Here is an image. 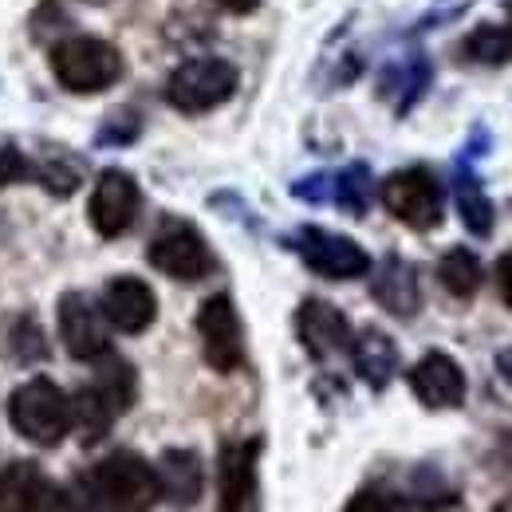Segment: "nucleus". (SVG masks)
Instances as JSON below:
<instances>
[{
    "instance_id": "obj_1",
    "label": "nucleus",
    "mask_w": 512,
    "mask_h": 512,
    "mask_svg": "<svg viewBox=\"0 0 512 512\" xmlns=\"http://www.w3.org/2000/svg\"><path fill=\"white\" fill-rule=\"evenodd\" d=\"M91 485L99 489L107 512H150L162 501V481H158V469L130 453L119 449L111 457H103L91 473Z\"/></svg>"
},
{
    "instance_id": "obj_2",
    "label": "nucleus",
    "mask_w": 512,
    "mask_h": 512,
    "mask_svg": "<svg viewBox=\"0 0 512 512\" xmlns=\"http://www.w3.org/2000/svg\"><path fill=\"white\" fill-rule=\"evenodd\" d=\"M8 418L20 438L36 446H60L71 434V398L48 379L16 386L8 398Z\"/></svg>"
},
{
    "instance_id": "obj_3",
    "label": "nucleus",
    "mask_w": 512,
    "mask_h": 512,
    "mask_svg": "<svg viewBox=\"0 0 512 512\" xmlns=\"http://www.w3.org/2000/svg\"><path fill=\"white\" fill-rule=\"evenodd\" d=\"M103 371L95 375V383L83 386L79 398H71V426H79L87 434V442H99L111 422L134 402V371L123 359L103 355L99 359Z\"/></svg>"
},
{
    "instance_id": "obj_4",
    "label": "nucleus",
    "mask_w": 512,
    "mask_h": 512,
    "mask_svg": "<svg viewBox=\"0 0 512 512\" xmlns=\"http://www.w3.org/2000/svg\"><path fill=\"white\" fill-rule=\"evenodd\" d=\"M52 71L67 91L79 95H95L107 91L111 83H119L123 75V56L115 44L95 40V36H71L64 44L52 48Z\"/></svg>"
},
{
    "instance_id": "obj_5",
    "label": "nucleus",
    "mask_w": 512,
    "mask_h": 512,
    "mask_svg": "<svg viewBox=\"0 0 512 512\" xmlns=\"http://www.w3.org/2000/svg\"><path fill=\"white\" fill-rule=\"evenodd\" d=\"M233 91H237V67L229 60H213V56L186 60L166 83V99L182 115H205V111L229 103Z\"/></svg>"
},
{
    "instance_id": "obj_6",
    "label": "nucleus",
    "mask_w": 512,
    "mask_h": 512,
    "mask_svg": "<svg viewBox=\"0 0 512 512\" xmlns=\"http://www.w3.org/2000/svg\"><path fill=\"white\" fill-rule=\"evenodd\" d=\"M197 339H201V355L213 371H221V375L241 371V363H245V327H241V316H237V308L225 292L209 296L197 308Z\"/></svg>"
},
{
    "instance_id": "obj_7",
    "label": "nucleus",
    "mask_w": 512,
    "mask_h": 512,
    "mask_svg": "<svg viewBox=\"0 0 512 512\" xmlns=\"http://www.w3.org/2000/svg\"><path fill=\"white\" fill-rule=\"evenodd\" d=\"M383 205L390 209V217H398L418 233L442 225V186L426 166L390 174L383 182Z\"/></svg>"
},
{
    "instance_id": "obj_8",
    "label": "nucleus",
    "mask_w": 512,
    "mask_h": 512,
    "mask_svg": "<svg viewBox=\"0 0 512 512\" xmlns=\"http://www.w3.org/2000/svg\"><path fill=\"white\" fill-rule=\"evenodd\" d=\"M150 264L182 284H193L213 272V253L190 221L170 217V221H162V229L150 241Z\"/></svg>"
},
{
    "instance_id": "obj_9",
    "label": "nucleus",
    "mask_w": 512,
    "mask_h": 512,
    "mask_svg": "<svg viewBox=\"0 0 512 512\" xmlns=\"http://www.w3.org/2000/svg\"><path fill=\"white\" fill-rule=\"evenodd\" d=\"M260 438L229 442L217 457V512L260 509Z\"/></svg>"
},
{
    "instance_id": "obj_10",
    "label": "nucleus",
    "mask_w": 512,
    "mask_h": 512,
    "mask_svg": "<svg viewBox=\"0 0 512 512\" xmlns=\"http://www.w3.org/2000/svg\"><path fill=\"white\" fill-rule=\"evenodd\" d=\"M296 249L304 256V264L327 280H359L371 272L367 249L343 233H331V229H300Z\"/></svg>"
},
{
    "instance_id": "obj_11",
    "label": "nucleus",
    "mask_w": 512,
    "mask_h": 512,
    "mask_svg": "<svg viewBox=\"0 0 512 512\" xmlns=\"http://www.w3.org/2000/svg\"><path fill=\"white\" fill-rule=\"evenodd\" d=\"M60 335L67 351L83 363H99L103 355H111V323L83 292H67L60 300Z\"/></svg>"
},
{
    "instance_id": "obj_12",
    "label": "nucleus",
    "mask_w": 512,
    "mask_h": 512,
    "mask_svg": "<svg viewBox=\"0 0 512 512\" xmlns=\"http://www.w3.org/2000/svg\"><path fill=\"white\" fill-rule=\"evenodd\" d=\"M138 205H142V193H138V182L130 178L127 170H107L99 178V186L91 193V225L103 233V237H123L134 217H138Z\"/></svg>"
},
{
    "instance_id": "obj_13",
    "label": "nucleus",
    "mask_w": 512,
    "mask_h": 512,
    "mask_svg": "<svg viewBox=\"0 0 512 512\" xmlns=\"http://www.w3.org/2000/svg\"><path fill=\"white\" fill-rule=\"evenodd\" d=\"M103 316L115 331L123 335H142L150 323L158 320V300H154V288L138 276H115L107 288H103Z\"/></svg>"
},
{
    "instance_id": "obj_14",
    "label": "nucleus",
    "mask_w": 512,
    "mask_h": 512,
    "mask_svg": "<svg viewBox=\"0 0 512 512\" xmlns=\"http://www.w3.org/2000/svg\"><path fill=\"white\" fill-rule=\"evenodd\" d=\"M410 390L430 410H453V406L465 402V371L446 351H426L410 367Z\"/></svg>"
},
{
    "instance_id": "obj_15",
    "label": "nucleus",
    "mask_w": 512,
    "mask_h": 512,
    "mask_svg": "<svg viewBox=\"0 0 512 512\" xmlns=\"http://www.w3.org/2000/svg\"><path fill=\"white\" fill-rule=\"evenodd\" d=\"M296 335L308 347V355H316V359H331V355H339V351L351 347V323H347V316L335 304H327V300H304L300 304V312H296Z\"/></svg>"
},
{
    "instance_id": "obj_16",
    "label": "nucleus",
    "mask_w": 512,
    "mask_h": 512,
    "mask_svg": "<svg viewBox=\"0 0 512 512\" xmlns=\"http://www.w3.org/2000/svg\"><path fill=\"white\" fill-rule=\"evenodd\" d=\"M371 292H375V300L383 304L386 312L398 316V320H410V316H418V308H422L418 272H414V264H406L402 256H386L383 264L375 268Z\"/></svg>"
},
{
    "instance_id": "obj_17",
    "label": "nucleus",
    "mask_w": 512,
    "mask_h": 512,
    "mask_svg": "<svg viewBox=\"0 0 512 512\" xmlns=\"http://www.w3.org/2000/svg\"><path fill=\"white\" fill-rule=\"evenodd\" d=\"M52 485L32 461H12L0 469V512H48Z\"/></svg>"
},
{
    "instance_id": "obj_18",
    "label": "nucleus",
    "mask_w": 512,
    "mask_h": 512,
    "mask_svg": "<svg viewBox=\"0 0 512 512\" xmlns=\"http://www.w3.org/2000/svg\"><path fill=\"white\" fill-rule=\"evenodd\" d=\"M347 351H351V363H355L359 379L367 386H375V390H383L394 379V371H398V347L379 327H363L359 335H351Z\"/></svg>"
},
{
    "instance_id": "obj_19",
    "label": "nucleus",
    "mask_w": 512,
    "mask_h": 512,
    "mask_svg": "<svg viewBox=\"0 0 512 512\" xmlns=\"http://www.w3.org/2000/svg\"><path fill=\"white\" fill-rule=\"evenodd\" d=\"M154 469H158V481H162V497H170L182 509L201 501L205 469H201V457L193 449H166Z\"/></svg>"
},
{
    "instance_id": "obj_20",
    "label": "nucleus",
    "mask_w": 512,
    "mask_h": 512,
    "mask_svg": "<svg viewBox=\"0 0 512 512\" xmlns=\"http://www.w3.org/2000/svg\"><path fill=\"white\" fill-rule=\"evenodd\" d=\"M438 280H442V288H446L449 296L469 300V296H477V288H481V280H485V268H481L477 253H469V249H449V253L438 260Z\"/></svg>"
},
{
    "instance_id": "obj_21",
    "label": "nucleus",
    "mask_w": 512,
    "mask_h": 512,
    "mask_svg": "<svg viewBox=\"0 0 512 512\" xmlns=\"http://www.w3.org/2000/svg\"><path fill=\"white\" fill-rule=\"evenodd\" d=\"M453 193H457V213H461L465 229H469L473 237H489V233H493V221H497V209H493V201L485 197L481 182H477L473 174H461Z\"/></svg>"
},
{
    "instance_id": "obj_22",
    "label": "nucleus",
    "mask_w": 512,
    "mask_h": 512,
    "mask_svg": "<svg viewBox=\"0 0 512 512\" xmlns=\"http://www.w3.org/2000/svg\"><path fill=\"white\" fill-rule=\"evenodd\" d=\"M465 60L473 64H509L512 60V28L505 24H481L465 36Z\"/></svg>"
},
{
    "instance_id": "obj_23",
    "label": "nucleus",
    "mask_w": 512,
    "mask_h": 512,
    "mask_svg": "<svg viewBox=\"0 0 512 512\" xmlns=\"http://www.w3.org/2000/svg\"><path fill=\"white\" fill-rule=\"evenodd\" d=\"M48 512H107V505H103L99 489H95L91 477H87V481H71L60 493H52Z\"/></svg>"
},
{
    "instance_id": "obj_24",
    "label": "nucleus",
    "mask_w": 512,
    "mask_h": 512,
    "mask_svg": "<svg viewBox=\"0 0 512 512\" xmlns=\"http://www.w3.org/2000/svg\"><path fill=\"white\" fill-rule=\"evenodd\" d=\"M367 186H371V178H367V166H351L347 174H339V186H335V197H339V205H347L351 213H363L367 209Z\"/></svg>"
},
{
    "instance_id": "obj_25",
    "label": "nucleus",
    "mask_w": 512,
    "mask_h": 512,
    "mask_svg": "<svg viewBox=\"0 0 512 512\" xmlns=\"http://www.w3.org/2000/svg\"><path fill=\"white\" fill-rule=\"evenodd\" d=\"M343 512H402V509H398V501H394V497L367 489V493H355V497L347 501V509H343Z\"/></svg>"
},
{
    "instance_id": "obj_26",
    "label": "nucleus",
    "mask_w": 512,
    "mask_h": 512,
    "mask_svg": "<svg viewBox=\"0 0 512 512\" xmlns=\"http://www.w3.org/2000/svg\"><path fill=\"white\" fill-rule=\"evenodd\" d=\"M28 174V162H24V154L16 150V146H0V186H8V182H20Z\"/></svg>"
},
{
    "instance_id": "obj_27",
    "label": "nucleus",
    "mask_w": 512,
    "mask_h": 512,
    "mask_svg": "<svg viewBox=\"0 0 512 512\" xmlns=\"http://www.w3.org/2000/svg\"><path fill=\"white\" fill-rule=\"evenodd\" d=\"M497 292H501V300L512 308V253H505L497 260Z\"/></svg>"
},
{
    "instance_id": "obj_28",
    "label": "nucleus",
    "mask_w": 512,
    "mask_h": 512,
    "mask_svg": "<svg viewBox=\"0 0 512 512\" xmlns=\"http://www.w3.org/2000/svg\"><path fill=\"white\" fill-rule=\"evenodd\" d=\"M497 371H501V379L512 386V347H505V351L497 355Z\"/></svg>"
},
{
    "instance_id": "obj_29",
    "label": "nucleus",
    "mask_w": 512,
    "mask_h": 512,
    "mask_svg": "<svg viewBox=\"0 0 512 512\" xmlns=\"http://www.w3.org/2000/svg\"><path fill=\"white\" fill-rule=\"evenodd\" d=\"M221 8H229V12H253L260 0H217Z\"/></svg>"
}]
</instances>
